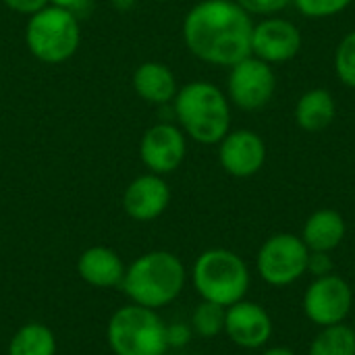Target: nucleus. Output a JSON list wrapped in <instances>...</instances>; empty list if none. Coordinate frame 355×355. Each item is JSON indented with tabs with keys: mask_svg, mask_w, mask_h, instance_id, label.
I'll list each match as a JSON object with an SVG mask.
<instances>
[{
	"mask_svg": "<svg viewBox=\"0 0 355 355\" xmlns=\"http://www.w3.org/2000/svg\"><path fill=\"white\" fill-rule=\"evenodd\" d=\"M252 15L235 0H202L183 19L187 50L214 67H233L252 54Z\"/></svg>",
	"mask_w": 355,
	"mask_h": 355,
	"instance_id": "1",
	"label": "nucleus"
},
{
	"mask_svg": "<svg viewBox=\"0 0 355 355\" xmlns=\"http://www.w3.org/2000/svg\"><path fill=\"white\" fill-rule=\"evenodd\" d=\"M187 270L179 256L154 250L139 256L123 277V291L131 304L160 310L173 304L185 289Z\"/></svg>",
	"mask_w": 355,
	"mask_h": 355,
	"instance_id": "2",
	"label": "nucleus"
},
{
	"mask_svg": "<svg viewBox=\"0 0 355 355\" xmlns=\"http://www.w3.org/2000/svg\"><path fill=\"white\" fill-rule=\"evenodd\" d=\"M181 131L198 144L214 146L231 131V102L210 81L183 85L173 100Z\"/></svg>",
	"mask_w": 355,
	"mask_h": 355,
	"instance_id": "3",
	"label": "nucleus"
},
{
	"mask_svg": "<svg viewBox=\"0 0 355 355\" xmlns=\"http://www.w3.org/2000/svg\"><path fill=\"white\" fill-rule=\"evenodd\" d=\"M191 281L204 302L229 308L245 300L250 291V270L243 258L225 248H212L198 256Z\"/></svg>",
	"mask_w": 355,
	"mask_h": 355,
	"instance_id": "4",
	"label": "nucleus"
},
{
	"mask_svg": "<svg viewBox=\"0 0 355 355\" xmlns=\"http://www.w3.org/2000/svg\"><path fill=\"white\" fill-rule=\"evenodd\" d=\"M106 339L114 355H164L166 324L156 310L129 304L119 308L106 329Z\"/></svg>",
	"mask_w": 355,
	"mask_h": 355,
	"instance_id": "5",
	"label": "nucleus"
},
{
	"mask_svg": "<svg viewBox=\"0 0 355 355\" xmlns=\"http://www.w3.org/2000/svg\"><path fill=\"white\" fill-rule=\"evenodd\" d=\"M81 42L79 19L58 6H44L33 12L25 27L27 50L42 62L58 64L71 58Z\"/></svg>",
	"mask_w": 355,
	"mask_h": 355,
	"instance_id": "6",
	"label": "nucleus"
},
{
	"mask_svg": "<svg viewBox=\"0 0 355 355\" xmlns=\"http://www.w3.org/2000/svg\"><path fill=\"white\" fill-rule=\"evenodd\" d=\"M310 250L300 235L277 233L268 237L256 256L260 279L270 287H287L297 283L308 272Z\"/></svg>",
	"mask_w": 355,
	"mask_h": 355,
	"instance_id": "7",
	"label": "nucleus"
},
{
	"mask_svg": "<svg viewBox=\"0 0 355 355\" xmlns=\"http://www.w3.org/2000/svg\"><path fill=\"white\" fill-rule=\"evenodd\" d=\"M227 98L241 110L264 108L277 89V75L272 64L256 58L254 54L229 67Z\"/></svg>",
	"mask_w": 355,
	"mask_h": 355,
	"instance_id": "8",
	"label": "nucleus"
},
{
	"mask_svg": "<svg viewBox=\"0 0 355 355\" xmlns=\"http://www.w3.org/2000/svg\"><path fill=\"white\" fill-rule=\"evenodd\" d=\"M302 306L306 318L320 329L341 324L354 308V287L335 272L316 277L308 285Z\"/></svg>",
	"mask_w": 355,
	"mask_h": 355,
	"instance_id": "9",
	"label": "nucleus"
},
{
	"mask_svg": "<svg viewBox=\"0 0 355 355\" xmlns=\"http://www.w3.org/2000/svg\"><path fill=\"white\" fill-rule=\"evenodd\" d=\"M302 31L295 23L272 15L254 23L252 54L268 64H279L295 58L302 50Z\"/></svg>",
	"mask_w": 355,
	"mask_h": 355,
	"instance_id": "10",
	"label": "nucleus"
},
{
	"mask_svg": "<svg viewBox=\"0 0 355 355\" xmlns=\"http://www.w3.org/2000/svg\"><path fill=\"white\" fill-rule=\"evenodd\" d=\"M187 135L181 127L171 123H158L146 129L139 141L141 162L154 175H168L177 171L187 154Z\"/></svg>",
	"mask_w": 355,
	"mask_h": 355,
	"instance_id": "11",
	"label": "nucleus"
},
{
	"mask_svg": "<svg viewBox=\"0 0 355 355\" xmlns=\"http://www.w3.org/2000/svg\"><path fill=\"white\" fill-rule=\"evenodd\" d=\"M218 160L231 177H254L262 171L266 162V144L252 129L229 131L218 141Z\"/></svg>",
	"mask_w": 355,
	"mask_h": 355,
	"instance_id": "12",
	"label": "nucleus"
},
{
	"mask_svg": "<svg viewBox=\"0 0 355 355\" xmlns=\"http://www.w3.org/2000/svg\"><path fill=\"white\" fill-rule=\"evenodd\" d=\"M225 333L237 347L260 349L272 339L275 324L270 314L260 304L241 300L227 308Z\"/></svg>",
	"mask_w": 355,
	"mask_h": 355,
	"instance_id": "13",
	"label": "nucleus"
},
{
	"mask_svg": "<svg viewBox=\"0 0 355 355\" xmlns=\"http://www.w3.org/2000/svg\"><path fill=\"white\" fill-rule=\"evenodd\" d=\"M171 204V187L162 175H141L133 179L123 196V208L133 220H154Z\"/></svg>",
	"mask_w": 355,
	"mask_h": 355,
	"instance_id": "14",
	"label": "nucleus"
},
{
	"mask_svg": "<svg viewBox=\"0 0 355 355\" xmlns=\"http://www.w3.org/2000/svg\"><path fill=\"white\" fill-rule=\"evenodd\" d=\"M125 264L121 256L104 245H94L87 248L79 260H77V272L79 277L100 289H110V287H121L123 277H125Z\"/></svg>",
	"mask_w": 355,
	"mask_h": 355,
	"instance_id": "15",
	"label": "nucleus"
},
{
	"mask_svg": "<svg viewBox=\"0 0 355 355\" xmlns=\"http://www.w3.org/2000/svg\"><path fill=\"white\" fill-rule=\"evenodd\" d=\"M345 233H347V225L341 212L333 208H320L308 216L300 237L310 252L331 254L343 243Z\"/></svg>",
	"mask_w": 355,
	"mask_h": 355,
	"instance_id": "16",
	"label": "nucleus"
},
{
	"mask_svg": "<svg viewBox=\"0 0 355 355\" xmlns=\"http://www.w3.org/2000/svg\"><path fill=\"white\" fill-rule=\"evenodd\" d=\"M133 89L141 100L150 104H168L175 100L179 92L175 73L164 62H156V60L141 62L135 69Z\"/></svg>",
	"mask_w": 355,
	"mask_h": 355,
	"instance_id": "17",
	"label": "nucleus"
},
{
	"mask_svg": "<svg viewBox=\"0 0 355 355\" xmlns=\"http://www.w3.org/2000/svg\"><path fill=\"white\" fill-rule=\"evenodd\" d=\"M337 116V102L329 89L314 87L300 96L295 104V123L308 133L324 131Z\"/></svg>",
	"mask_w": 355,
	"mask_h": 355,
	"instance_id": "18",
	"label": "nucleus"
},
{
	"mask_svg": "<svg viewBox=\"0 0 355 355\" xmlns=\"http://www.w3.org/2000/svg\"><path fill=\"white\" fill-rule=\"evenodd\" d=\"M8 355H56V337L46 324L27 322L12 335Z\"/></svg>",
	"mask_w": 355,
	"mask_h": 355,
	"instance_id": "19",
	"label": "nucleus"
},
{
	"mask_svg": "<svg viewBox=\"0 0 355 355\" xmlns=\"http://www.w3.org/2000/svg\"><path fill=\"white\" fill-rule=\"evenodd\" d=\"M308 355H355L354 329L343 322L320 329L310 343Z\"/></svg>",
	"mask_w": 355,
	"mask_h": 355,
	"instance_id": "20",
	"label": "nucleus"
},
{
	"mask_svg": "<svg viewBox=\"0 0 355 355\" xmlns=\"http://www.w3.org/2000/svg\"><path fill=\"white\" fill-rule=\"evenodd\" d=\"M225 314H227V308L202 300V304L193 310V316H191L193 333L204 339L218 337L220 333H225Z\"/></svg>",
	"mask_w": 355,
	"mask_h": 355,
	"instance_id": "21",
	"label": "nucleus"
},
{
	"mask_svg": "<svg viewBox=\"0 0 355 355\" xmlns=\"http://www.w3.org/2000/svg\"><path fill=\"white\" fill-rule=\"evenodd\" d=\"M335 75L345 87L355 89V29L339 42L335 50Z\"/></svg>",
	"mask_w": 355,
	"mask_h": 355,
	"instance_id": "22",
	"label": "nucleus"
},
{
	"mask_svg": "<svg viewBox=\"0 0 355 355\" xmlns=\"http://www.w3.org/2000/svg\"><path fill=\"white\" fill-rule=\"evenodd\" d=\"M354 0H293L291 4L308 19H329L352 6Z\"/></svg>",
	"mask_w": 355,
	"mask_h": 355,
	"instance_id": "23",
	"label": "nucleus"
},
{
	"mask_svg": "<svg viewBox=\"0 0 355 355\" xmlns=\"http://www.w3.org/2000/svg\"><path fill=\"white\" fill-rule=\"evenodd\" d=\"M245 12L260 15V17H272L281 10H285L293 0H235Z\"/></svg>",
	"mask_w": 355,
	"mask_h": 355,
	"instance_id": "24",
	"label": "nucleus"
},
{
	"mask_svg": "<svg viewBox=\"0 0 355 355\" xmlns=\"http://www.w3.org/2000/svg\"><path fill=\"white\" fill-rule=\"evenodd\" d=\"M193 337V329L189 324H183V322H173V324H166V343H168V349L175 347H185Z\"/></svg>",
	"mask_w": 355,
	"mask_h": 355,
	"instance_id": "25",
	"label": "nucleus"
},
{
	"mask_svg": "<svg viewBox=\"0 0 355 355\" xmlns=\"http://www.w3.org/2000/svg\"><path fill=\"white\" fill-rule=\"evenodd\" d=\"M335 270V264H333V258L331 254H324V252H310V258H308V272L316 279V277H327V275H333Z\"/></svg>",
	"mask_w": 355,
	"mask_h": 355,
	"instance_id": "26",
	"label": "nucleus"
},
{
	"mask_svg": "<svg viewBox=\"0 0 355 355\" xmlns=\"http://www.w3.org/2000/svg\"><path fill=\"white\" fill-rule=\"evenodd\" d=\"M10 10L15 12H21V15H33L37 10H42L44 6L50 4V0H2Z\"/></svg>",
	"mask_w": 355,
	"mask_h": 355,
	"instance_id": "27",
	"label": "nucleus"
},
{
	"mask_svg": "<svg viewBox=\"0 0 355 355\" xmlns=\"http://www.w3.org/2000/svg\"><path fill=\"white\" fill-rule=\"evenodd\" d=\"M50 4L69 10V12H73L79 19V17L87 15V10L92 6V0H50Z\"/></svg>",
	"mask_w": 355,
	"mask_h": 355,
	"instance_id": "28",
	"label": "nucleus"
},
{
	"mask_svg": "<svg viewBox=\"0 0 355 355\" xmlns=\"http://www.w3.org/2000/svg\"><path fill=\"white\" fill-rule=\"evenodd\" d=\"M260 355H297L293 349L289 347H268L266 352H262Z\"/></svg>",
	"mask_w": 355,
	"mask_h": 355,
	"instance_id": "29",
	"label": "nucleus"
},
{
	"mask_svg": "<svg viewBox=\"0 0 355 355\" xmlns=\"http://www.w3.org/2000/svg\"><path fill=\"white\" fill-rule=\"evenodd\" d=\"M133 4H135V0H114V6L116 8H129Z\"/></svg>",
	"mask_w": 355,
	"mask_h": 355,
	"instance_id": "30",
	"label": "nucleus"
},
{
	"mask_svg": "<svg viewBox=\"0 0 355 355\" xmlns=\"http://www.w3.org/2000/svg\"><path fill=\"white\" fill-rule=\"evenodd\" d=\"M354 287H355V268H354Z\"/></svg>",
	"mask_w": 355,
	"mask_h": 355,
	"instance_id": "31",
	"label": "nucleus"
},
{
	"mask_svg": "<svg viewBox=\"0 0 355 355\" xmlns=\"http://www.w3.org/2000/svg\"><path fill=\"white\" fill-rule=\"evenodd\" d=\"M352 329H354V333H355V318H354V327H352Z\"/></svg>",
	"mask_w": 355,
	"mask_h": 355,
	"instance_id": "32",
	"label": "nucleus"
},
{
	"mask_svg": "<svg viewBox=\"0 0 355 355\" xmlns=\"http://www.w3.org/2000/svg\"><path fill=\"white\" fill-rule=\"evenodd\" d=\"M154 2H158V0H154Z\"/></svg>",
	"mask_w": 355,
	"mask_h": 355,
	"instance_id": "33",
	"label": "nucleus"
}]
</instances>
